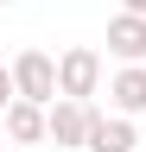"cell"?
Wrapping results in <instances>:
<instances>
[{"mask_svg":"<svg viewBox=\"0 0 146 152\" xmlns=\"http://www.w3.org/2000/svg\"><path fill=\"white\" fill-rule=\"evenodd\" d=\"M13 83H19V95H26V102H57V57H45V51H19V57H13Z\"/></svg>","mask_w":146,"mask_h":152,"instance_id":"cell-1","label":"cell"},{"mask_svg":"<svg viewBox=\"0 0 146 152\" xmlns=\"http://www.w3.org/2000/svg\"><path fill=\"white\" fill-rule=\"evenodd\" d=\"M57 89H64V95H76V102H89V95L102 89V51L70 45V51L57 57Z\"/></svg>","mask_w":146,"mask_h":152,"instance_id":"cell-2","label":"cell"},{"mask_svg":"<svg viewBox=\"0 0 146 152\" xmlns=\"http://www.w3.org/2000/svg\"><path fill=\"white\" fill-rule=\"evenodd\" d=\"M89 121H95V108H89V102H76V95H57V102H51V146H57V152L89 146Z\"/></svg>","mask_w":146,"mask_h":152,"instance_id":"cell-3","label":"cell"},{"mask_svg":"<svg viewBox=\"0 0 146 152\" xmlns=\"http://www.w3.org/2000/svg\"><path fill=\"white\" fill-rule=\"evenodd\" d=\"M0 121H7V140H13V146H38V140H51V108H45V102L13 95V108L0 114Z\"/></svg>","mask_w":146,"mask_h":152,"instance_id":"cell-4","label":"cell"},{"mask_svg":"<svg viewBox=\"0 0 146 152\" xmlns=\"http://www.w3.org/2000/svg\"><path fill=\"white\" fill-rule=\"evenodd\" d=\"M108 51L121 57V64H146V13H114L108 19Z\"/></svg>","mask_w":146,"mask_h":152,"instance_id":"cell-5","label":"cell"},{"mask_svg":"<svg viewBox=\"0 0 146 152\" xmlns=\"http://www.w3.org/2000/svg\"><path fill=\"white\" fill-rule=\"evenodd\" d=\"M140 133H134V114H95L89 121V146L83 152H134Z\"/></svg>","mask_w":146,"mask_h":152,"instance_id":"cell-6","label":"cell"},{"mask_svg":"<svg viewBox=\"0 0 146 152\" xmlns=\"http://www.w3.org/2000/svg\"><path fill=\"white\" fill-rule=\"evenodd\" d=\"M108 102H114V114H146V64H121L108 83Z\"/></svg>","mask_w":146,"mask_h":152,"instance_id":"cell-7","label":"cell"},{"mask_svg":"<svg viewBox=\"0 0 146 152\" xmlns=\"http://www.w3.org/2000/svg\"><path fill=\"white\" fill-rule=\"evenodd\" d=\"M13 95H19V83H13V70H7V64H0V114H7V108H13Z\"/></svg>","mask_w":146,"mask_h":152,"instance_id":"cell-8","label":"cell"},{"mask_svg":"<svg viewBox=\"0 0 146 152\" xmlns=\"http://www.w3.org/2000/svg\"><path fill=\"white\" fill-rule=\"evenodd\" d=\"M121 7H127V13H146V0H121Z\"/></svg>","mask_w":146,"mask_h":152,"instance_id":"cell-9","label":"cell"},{"mask_svg":"<svg viewBox=\"0 0 146 152\" xmlns=\"http://www.w3.org/2000/svg\"><path fill=\"white\" fill-rule=\"evenodd\" d=\"M0 146H7V121H0Z\"/></svg>","mask_w":146,"mask_h":152,"instance_id":"cell-10","label":"cell"},{"mask_svg":"<svg viewBox=\"0 0 146 152\" xmlns=\"http://www.w3.org/2000/svg\"><path fill=\"white\" fill-rule=\"evenodd\" d=\"M0 7H13V0H0Z\"/></svg>","mask_w":146,"mask_h":152,"instance_id":"cell-11","label":"cell"}]
</instances>
